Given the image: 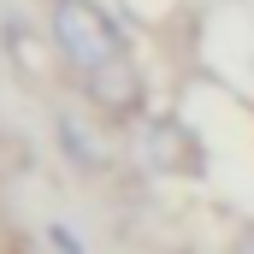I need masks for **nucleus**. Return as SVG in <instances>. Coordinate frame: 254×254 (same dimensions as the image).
Returning <instances> with one entry per match:
<instances>
[{"label": "nucleus", "mask_w": 254, "mask_h": 254, "mask_svg": "<svg viewBox=\"0 0 254 254\" xmlns=\"http://www.w3.org/2000/svg\"><path fill=\"white\" fill-rule=\"evenodd\" d=\"M130 154L154 178H201L207 172V148H201L195 125H184L178 113H142L130 125Z\"/></svg>", "instance_id": "2"}, {"label": "nucleus", "mask_w": 254, "mask_h": 254, "mask_svg": "<svg viewBox=\"0 0 254 254\" xmlns=\"http://www.w3.org/2000/svg\"><path fill=\"white\" fill-rule=\"evenodd\" d=\"M89 113H101L107 125H136L148 113V71L136 65V54H119V60L95 65L89 77H77Z\"/></svg>", "instance_id": "3"}, {"label": "nucleus", "mask_w": 254, "mask_h": 254, "mask_svg": "<svg viewBox=\"0 0 254 254\" xmlns=\"http://www.w3.org/2000/svg\"><path fill=\"white\" fill-rule=\"evenodd\" d=\"M225 254H254V225H243V231L231 237V249H225Z\"/></svg>", "instance_id": "5"}, {"label": "nucleus", "mask_w": 254, "mask_h": 254, "mask_svg": "<svg viewBox=\"0 0 254 254\" xmlns=\"http://www.w3.org/2000/svg\"><path fill=\"white\" fill-rule=\"evenodd\" d=\"M48 42L71 77H89L95 65L130 54L125 24L101 6V0H48Z\"/></svg>", "instance_id": "1"}, {"label": "nucleus", "mask_w": 254, "mask_h": 254, "mask_svg": "<svg viewBox=\"0 0 254 254\" xmlns=\"http://www.w3.org/2000/svg\"><path fill=\"white\" fill-rule=\"evenodd\" d=\"M89 113V107H83ZM77 107H60V119H54V130H60V148H65V160L77 166V172H107V160H113V142H107V130L95 125V119H83Z\"/></svg>", "instance_id": "4"}]
</instances>
